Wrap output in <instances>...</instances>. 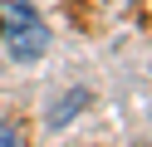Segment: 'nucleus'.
Listing matches in <instances>:
<instances>
[{"instance_id": "7ed1b4c3", "label": "nucleus", "mask_w": 152, "mask_h": 147, "mask_svg": "<svg viewBox=\"0 0 152 147\" xmlns=\"http://www.w3.org/2000/svg\"><path fill=\"white\" fill-rule=\"evenodd\" d=\"M0 147H25V142H20V132H15L10 123H0Z\"/></svg>"}, {"instance_id": "f257e3e1", "label": "nucleus", "mask_w": 152, "mask_h": 147, "mask_svg": "<svg viewBox=\"0 0 152 147\" xmlns=\"http://www.w3.org/2000/svg\"><path fill=\"white\" fill-rule=\"evenodd\" d=\"M0 39H5L15 64H34L49 49V25L39 20V10L30 0H5L0 5Z\"/></svg>"}, {"instance_id": "f03ea898", "label": "nucleus", "mask_w": 152, "mask_h": 147, "mask_svg": "<svg viewBox=\"0 0 152 147\" xmlns=\"http://www.w3.org/2000/svg\"><path fill=\"white\" fill-rule=\"evenodd\" d=\"M83 103H88V88H74V93L64 98L59 108H49V127H64L74 113H83Z\"/></svg>"}]
</instances>
